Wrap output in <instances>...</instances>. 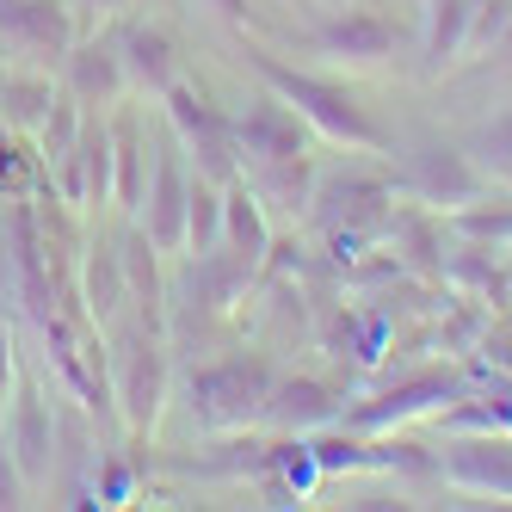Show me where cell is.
Segmentation results:
<instances>
[{
  "label": "cell",
  "instance_id": "obj_1",
  "mask_svg": "<svg viewBox=\"0 0 512 512\" xmlns=\"http://www.w3.org/2000/svg\"><path fill=\"white\" fill-rule=\"evenodd\" d=\"M260 75L297 105V112H309L327 136H340V142H377V124L358 112V105L340 93V87H327L315 75H297V68H278V62H260Z\"/></svg>",
  "mask_w": 512,
  "mask_h": 512
},
{
  "label": "cell",
  "instance_id": "obj_2",
  "mask_svg": "<svg viewBox=\"0 0 512 512\" xmlns=\"http://www.w3.org/2000/svg\"><path fill=\"white\" fill-rule=\"evenodd\" d=\"M266 395H272V377H266V364H216V371H204L192 383V401H198V414L216 420V426H229V420H247V414H260L266 408Z\"/></svg>",
  "mask_w": 512,
  "mask_h": 512
},
{
  "label": "cell",
  "instance_id": "obj_3",
  "mask_svg": "<svg viewBox=\"0 0 512 512\" xmlns=\"http://www.w3.org/2000/svg\"><path fill=\"white\" fill-rule=\"evenodd\" d=\"M167 112H173L179 136H186V149L198 155V167L210 179H229L235 173V136H229L223 118H216L210 99H198L192 87H167Z\"/></svg>",
  "mask_w": 512,
  "mask_h": 512
},
{
  "label": "cell",
  "instance_id": "obj_4",
  "mask_svg": "<svg viewBox=\"0 0 512 512\" xmlns=\"http://www.w3.org/2000/svg\"><path fill=\"white\" fill-rule=\"evenodd\" d=\"M0 38L19 56H68L75 50V25L56 0H0Z\"/></svg>",
  "mask_w": 512,
  "mask_h": 512
},
{
  "label": "cell",
  "instance_id": "obj_5",
  "mask_svg": "<svg viewBox=\"0 0 512 512\" xmlns=\"http://www.w3.org/2000/svg\"><path fill=\"white\" fill-rule=\"evenodd\" d=\"M7 451L19 463L25 482H50V463H56V426H50V408H44V395L19 383L13 395V414H7Z\"/></svg>",
  "mask_w": 512,
  "mask_h": 512
},
{
  "label": "cell",
  "instance_id": "obj_6",
  "mask_svg": "<svg viewBox=\"0 0 512 512\" xmlns=\"http://www.w3.org/2000/svg\"><path fill=\"white\" fill-rule=\"evenodd\" d=\"M56 179L68 204H105L112 198V130H81L68 142V155H56Z\"/></svg>",
  "mask_w": 512,
  "mask_h": 512
},
{
  "label": "cell",
  "instance_id": "obj_7",
  "mask_svg": "<svg viewBox=\"0 0 512 512\" xmlns=\"http://www.w3.org/2000/svg\"><path fill=\"white\" fill-rule=\"evenodd\" d=\"M241 149L247 155H260V161H297L303 155V124H297V112L290 105H253V112L241 118Z\"/></svg>",
  "mask_w": 512,
  "mask_h": 512
},
{
  "label": "cell",
  "instance_id": "obj_8",
  "mask_svg": "<svg viewBox=\"0 0 512 512\" xmlns=\"http://www.w3.org/2000/svg\"><path fill=\"white\" fill-rule=\"evenodd\" d=\"M161 389H167V364H161V352H155V346H136V352H124L118 401H124L130 426H155V414H161Z\"/></svg>",
  "mask_w": 512,
  "mask_h": 512
},
{
  "label": "cell",
  "instance_id": "obj_9",
  "mask_svg": "<svg viewBox=\"0 0 512 512\" xmlns=\"http://www.w3.org/2000/svg\"><path fill=\"white\" fill-rule=\"evenodd\" d=\"M186 173H179L173 155H161L155 167V186H149V241L155 247H179L186 241Z\"/></svg>",
  "mask_w": 512,
  "mask_h": 512
},
{
  "label": "cell",
  "instance_id": "obj_10",
  "mask_svg": "<svg viewBox=\"0 0 512 512\" xmlns=\"http://www.w3.org/2000/svg\"><path fill=\"white\" fill-rule=\"evenodd\" d=\"M118 87H124L118 44H81V50H68V93H75V99L105 105V99H118Z\"/></svg>",
  "mask_w": 512,
  "mask_h": 512
},
{
  "label": "cell",
  "instance_id": "obj_11",
  "mask_svg": "<svg viewBox=\"0 0 512 512\" xmlns=\"http://www.w3.org/2000/svg\"><path fill=\"white\" fill-rule=\"evenodd\" d=\"M118 62H124V75H136L142 87H155V93L173 87V44H167V31H155V25H130L118 38Z\"/></svg>",
  "mask_w": 512,
  "mask_h": 512
},
{
  "label": "cell",
  "instance_id": "obj_12",
  "mask_svg": "<svg viewBox=\"0 0 512 512\" xmlns=\"http://www.w3.org/2000/svg\"><path fill=\"white\" fill-rule=\"evenodd\" d=\"M50 81L44 75H0V124H13V130H38L50 118Z\"/></svg>",
  "mask_w": 512,
  "mask_h": 512
},
{
  "label": "cell",
  "instance_id": "obj_13",
  "mask_svg": "<svg viewBox=\"0 0 512 512\" xmlns=\"http://www.w3.org/2000/svg\"><path fill=\"white\" fill-rule=\"evenodd\" d=\"M451 475H457L463 488L512 494V445H457L451 451Z\"/></svg>",
  "mask_w": 512,
  "mask_h": 512
},
{
  "label": "cell",
  "instance_id": "obj_14",
  "mask_svg": "<svg viewBox=\"0 0 512 512\" xmlns=\"http://www.w3.org/2000/svg\"><path fill=\"white\" fill-rule=\"evenodd\" d=\"M142 167H149V155H142L136 124H118V130H112V198H118L124 210H136L142 198H149V179H142Z\"/></svg>",
  "mask_w": 512,
  "mask_h": 512
},
{
  "label": "cell",
  "instance_id": "obj_15",
  "mask_svg": "<svg viewBox=\"0 0 512 512\" xmlns=\"http://www.w3.org/2000/svg\"><path fill=\"white\" fill-rule=\"evenodd\" d=\"M266 414L278 420V426H315V420H334V395H327L321 383H278L272 395H266Z\"/></svg>",
  "mask_w": 512,
  "mask_h": 512
},
{
  "label": "cell",
  "instance_id": "obj_16",
  "mask_svg": "<svg viewBox=\"0 0 512 512\" xmlns=\"http://www.w3.org/2000/svg\"><path fill=\"white\" fill-rule=\"evenodd\" d=\"M414 173H420L426 198H469L475 192V173L463 167V155L457 149H438V142H426V149L414 155Z\"/></svg>",
  "mask_w": 512,
  "mask_h": 512
},
{
  "label": "cell",
  "instance_id": "obj_17",
  "mask_svg": "<svg viewBox=\"0 0 512 512\" xmlns=\"http://www.w3.org/2000/svg\"><path fill=\"white\" fill-rule=\"evenodd\" d=\"M321 44L327 50H334V56H364V62H371V56H389V25L377 19V13H346L340 25H327L321 31Z\"/></svg>",
  "mask_w": 512,
  "mask_h": 512
},
{
  "label": "cell",
  "instance_id": "obj_18",
  "mask_svg": "<svg viewBox=\"0 0 512 512\" xmlns=\"http://www.w3.org/2000/svg\"><path fill=\"white\" fill-rule=\"evenodd\" d=\"M124 260L112 247H87V309L93 315H112L118 303H124Z\"/></svg>",
  "mask_w": 512,
  "mask_h": 512
},
{
  "label": "cell",
  "instance_id": "obj_19",
  "mask_svg": "<svg viewBox=\"0 0 512 512\" xmlns=\"http://www.w3.org/2000/svg\"><path fill=\"white\" fill-rule=\"evenodd\" d=\"M223 235L235 241V260H247V266L266 253V223H260V210H253L247 192H229V204H223Z\"/></svg>",
  "mask_w": 512,
  "mask_h": 512
},
{
  "label": "cell",
  "instance_id": "obj_20",
  "mask_svg": "<svg viewBox=\"0 0 512 512\" xmlns=\"http://www.w3.org/2000/svg\"><path fill=\"white\" fill-rule=\"evenodd\" d=\"M186 241H192V253H216V247H223V204H216L204 186L186 192Z\"/></svg>",
  "mask_w": 512,
  "mask_h": 512
},
{
  "label": "cell",
  "instance_id": "obj_21",
  "mask_svg": "<svg viewBox=\"0 0 512 512\" xmlns=\"http://www.w3.org/2000/svg\"><path fill=\"white\" fill-rule=\"evenodd\" d=\"M426 395H445V383H408V389H395V395L371 401V408H358L352 420H358V426H383V420H395V414H414V408H426Z\"/></svg>",
  "mask_w": 512,
  "mask_h": 512
},
{
  "label": "cell",
  "instance_id": "obj_22",
  "mask_svg": "<svg viewBox=\"0 0 512 512\" xmlns=\"http://www.w3.org/2000/svg\"><path fill=\"white\" fill-rule=\"evenodd\" d=\"M463 19H469L463 0H432V38H426V56L432 62H445L463 44Z\"/></svg>",
  "mask_w": 512,
  "mask_h": 512
},
{
  "label": "cell",
  "instance_id": "obj_23",
  "mask_svg": "<svg viewBox=\"0 0 512 512\" xmlns=\"http://www.w3.org/2000/svg\"><path fill=\"white\" fill-rule=\"evenodd\" d=\"M75 136H81L75 105H68V99H56V105H50V118L38 124V155H44V167H50L56 155H68V142H75Z\"/></svg>",
  "mask_w": 512,
  "mask_h": 512
},
{
  "label": "cell",
  "instance_id": "obj_24",
  "mask_svg": "<svg viewBox=\"0 0 512 512\" xmlns=\"http://www.w3.org/2000/svg\"><path fill=\"white\" fill-rule=\"evenodd\" d=\"M155 241L149 235H130L124 241V253H118V260H124V284H136V290H149V297H155Z\"/></svg>",
  "mask_w": 512,
  "mask_h": 512
},
{
  "label": "cell",
  "instance_id": "obj_25",
  "mask_svg": "<svg viewBox=\"0 0 512 512\" xmlns=\"http://www.w3.org/2000/svg\"><path fill=\"white\" fill-rule=\"evenodd\" d=\"M25 475H19V463H13V451H7V432H0V506H25Z\"/></svg>",
  "mask_w": 512,
  "mask_h": 512
},
{
  "label": "cell",
  "instance_id": "obj_26",
  "mask_svg": "<svg viewBox=\"0 0 512 512\" xmlns=\"http://www.w3.org/2000/svg\"><path fill=\"white\" fill-rule=\"evenodd\" d=\"M469 235H512V210H494V216H463Z\"/></svg>",
  "mask_w": 512,
  "mask_h": 512
},
{
  "label": "cell",
  "instance_id": "obj_27",
  "mask_svg": "<svg viewBox=\"0 0 512 512\" xmlns=\"http://www.w3.org/2000/svg\"><path fill=\"white\" fill-rule=\"evenodd\" d=\"M408 241H414V260L432 266V235H426V223H408Z\"/></svg>",
  "mask_w": 512,
  "mask_h": 512
},
{
  "label": "cell",
  "instance_id": "obj_28",
  "mask_svg": "<svg viewBox=\"0 0 512 512\" xmlns=\"http://www.w3.org/2000/svg\"><path fill=\"white\" fill-rule=\"evenodd\" d=\"M210 7L223 13V19H247V0H210Z\"/></svg>",
  "mask_w": 512,
  "mask_h": 512
},
{
  "label": "cell",
  "instance_id": "obj_29",
  "mask_svg": "<svg viewBox=\"0 0 512 512\" xmlns=\"http://www.w3.org/2000/svg\"><path fill=\"white\" fill-rule=\"evenodd\" d=\"M7 364L13 358H7V327H0V383H7Z\"/></svg>",
  "mask_w": 512,
  "mask_h": 512
},
{
  "label": "cell",
  "instance_id": "obj_30",
  "mask_svg": "<svg viewBox=\"0 0 512 512\" xmlns=\"http://www.w3.org/2000/svg\"><path fill=\"white\" fill-rule=\"evenodd\" d=\"M93 7H124V0H93Z\"/></svg>",
  "mask_w": 512,
  "mask_h": 512
}]
</instances>
